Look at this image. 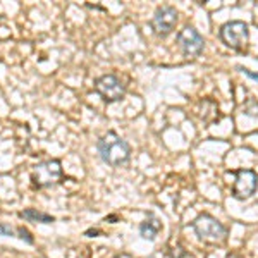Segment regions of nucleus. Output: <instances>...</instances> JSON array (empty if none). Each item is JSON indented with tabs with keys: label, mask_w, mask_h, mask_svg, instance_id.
Wrapping results in <instances>:
<instances>
[{
	"label": "nucleus",
	"mask_w": 258,
	"mask_h": 258,
	"mask_svg": "<svg viewBox=\"0 0 258 258\" xmlns=\"http://www.w3.org/2000/svg\"><path fill=\"white\" fill-rule=\"evenodd\" d=\"M98 155L105 164L117 167V165L126 164L131 157V147L127 145L126 140H122L117 133L109 131L98 140Z\"/></svg>",
	"instance_id": "1"
},
{
	"label": "nucleus",
	"mask_w": 258,
	"mask_h": 258,
	"mask_svg": "<svg viewBox=\"0 0 258 258\" xmlns=\"http://www.w3.org/2000/svg\"><path fill=\"white\" fill-rule=\"evenodd\" d=\"M193 229L197 232L198 239L209 244H220L227 238L226 226L210 214L198 215L193 222Z\"/></svg>",
	"instance_id": "2"
},
{
	"label": "nucleus",
	"mask_w": 258,
	"mask_h": 258,
	"mask_svg": "<svg viewBox=\"0 0 258 258\" xmlns=\"http://www.w3.org/2000/svg\"><path fill=\"white\" fill-rule=\"evenodd\" d=\"M64 170H62L60 160L50 159L36 164L31 170V181L36 188H50V186L60 182Z\"/></svg>",
	"instance_id": "3"
},
{
	"label": "nucleus",
	"mask_w": 258,
	"mask_h": 258,
	"mask_svg": "<svg viewBox=\"0 0 258 258\" xmlns=\"http://www.w3.org/2000/svg\"><path fill=\"white\" fill-rule=\"evenodd\" d=\"M219 36L224 45L241 52V50H244V47H246L249 38L248 24L244 21H229V23H226L220 28Z\"/></svg>",
	"instance_id": "4"
},
{
	"label": "nucleus",
	"mask_w": 258,
	"mask_h": 258,
	"mask_svg": "<svg viewBox=\"0 0 258 258\" xmlns=\"http://www.w3.org/2000/svg\"><path fill=\"white\" fill-rule=\"evenodd\" d=\"M95 90L107 103L119 102L126 95V86L115 74H103L95 81Z\"/></svg>",
	"instance_id": "5"
},
{
	"label": "nucleus",
	"mask_w": 258,
	"mask_h": 258,
	"mask_svg": "<svg viewBox=\"0 0 258 258\" xmlns=\"http://www.w3.org/2000/svg\"><path fill=\"white\" fill-rule=\"evenodd\" d=\"M152 30L157 36H167L177 24V11L172 6H162L152 18Z\"/></svg>",
	"instance_id": "6"
},
{
	"label": "nucleus",
	"mask_w": 258,
	"mask_h": 258,
	"mask_svg": "<svg viewBox=\"0 0 258 258\" xmlns=\"http://www.w3.org/2000/svg\"><path fill=\"white\" fill-rule=\"evenodd\" d=\"M236 181L232 186V197L236 200H248L255 195L258 188V174L255 170L241 169L236 170Z\"/></svg>",
	"instance_id": "7"
},
{
	"label": "nucleus",
	"mask_w": 258,
	"mask_h": 258,
	"mask_svg": "<svg viewBox=\"0 0 258 258\" xmlns=\"http://www.w3.org/2000/svg\"><path fill=\"white\" fill-rule=\"evenodd\" d=\"M177 43L186 57H197L203 52L205 40L193 26H186L177 33Z\"/></svg>",
	"instance_id": "8"
},
{
	"label": "nucleus",
	"mask_w": 258,
	"mask_h": 258,
	"mask_svg": "<svg viewBox=\"0 0 258 258\" xmlns=\"http://www.w3.org/2000/svg\"><path fill=\"white\" fill-rule=\"evenodd\" d=\"M162 229V224L159 219H155L153 215H150V217L145 220L143 224L140 226V234L143 236L145 239H155L157 234H159V231Z\"/></svg>",
	"instance_id": "9"
},
{
	"label": "nucleus",
	"mask_w": 258,
	"mask_h": 258,
	"mask_svg": "<svg viewBox=\"0 0 258 258\" xmlns=\"http://www.w3.org/2000/svg\"><path fill=\"white\" fill-rule=\"evenodd\" d=\"M19 217L24 219V220H28V222H40V224H52L53 220H55V219L52 217V215L45 214V212H40V210H36V209L23 210L19 214Z\"/></svg>",
	"instance_id": "10"
},
{
	"label": "nucleus",
	"mask_w": 258,
	"mask_h": 258,
	"mask_svg": "<svg viewBox=\"0 0 258 258\" xmlns=\"http://www.w3.org/2000/svg\"><path fill=\"white\" fill-rule=\"evenodd\" d=\"M170 256H172V258H193L188 251H184L181 246H176V248L170 249Z\"/></svg>",
	"instance_id": "11"
},
{
	"label": "nucleus",
	"mask_w": 258,
	"mask_h": 258,
	"mask_svg": "<svg viewBox=\"0 0 258 258\" xmlns=\"http://www.w3.org/2000/svg\"><path fill=\"white\" fill-rule=\"evenodd\" d=\"M19 234V238L23 239V241H26L28 244H33V238H31V232L28 231V229H24V227H18V231H16Z\"/></svg>",
	"instance_id": "12"
},
{
	"label": "nucleus",
	"mask_w": 258,
	"mask_h": 258,
	"mask_svg": "<svg viewBox=\"0 0 258 258\" xmlns=\"http://www.w3.org/2000/svg\"><path fill=\"white\" fill-rule=\"evenodd\" d=\"M0 234L2 236H16V231L11 226H6V224H0Z\"/></svg>",
	"instance_id": "13"
},
{
	"label": "nucleus",
	"mask_w": 258,
	"mask_h": 258,
	"mask_svg": "<svg viewBox=\"0 0 258 258\" xmlns=\"http://www.w3.org/2000/svg\"><path fill=\"white\" fill-rule=\"evenodd\" d=\"M238 69L241 71V73L244 74V76H248V78H251V80L258 81V74H256V73H251V71H249V69H246V68H241V66H239Z\"/></svg>",
	"instance_id": "14"
},
{
	"label": "nucleus",
	"mask_w": 258,
	"mask_h": 258,
	"mask_svg": "<svg viewBox=\"0 0 258 258\" xmlns=\"http://www.w3.org/2000/svg\"><path fill=\"white\" fill-rule=\"evenodd\" d=\"M91 234H100L98 229H90V231H86V236H91Z\"/></svg>",
	"instance_id": "15"
},
{
	"label": "nucleus",
	"mask_w": 258,
	"mask_h": 258,
	"mask_svg": "<svg viewBox=\"0 0 258 258\" xmlns=\"http://www.w3.org/2000/svg\"><path fill=\"white\" fill-rule=\"evenodd\" d=\"M114 258H133V256L127 255V253H119V255H115Z\"/></svg>",
	"instance_id": "16"
},
{
	"label": "nucleus",
	"mask_w": 258,
	"mask_h": 258,
	"mask_svg": "<svg viewBox=\"0 0 258 258\" xmlns=\"http://www.w3.org/2000/svg\"><path fill=\"white\" fill-rule=\"evenodd\" d=\"M0 21H2V16H0Z\"/></svg>",
	"instance_id": "17"
}]
</instances>
